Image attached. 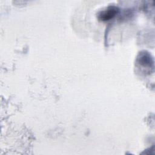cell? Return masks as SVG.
Segmentation results:
<instances>
[{
	"label": "cell",
	"instance_id": "cell-1",
	"mask_svg": "<svg viewBox=\"0 0 155 155\" xmlns=\"http://www.w3.org/2000/svg\"><path fill=\"white\" fill-rule=\"evenodd\" d=\"M117 8L114 6H110L105 10L101 12L99 14V18L102 21L108 20L112 18L117 12Z\"/></svg>",
	"mask_w": 155,
	"mask_h": 155
},
{
	"label": "cell",
	"instance_id": "cell-2",
	"mask_svg": "<svg viewBox=\"0 0 155 155\" xmlns=\"http://www.w3.org/2000/svg\"><path fill=\"white\" fill-rule=\"evenodd\" d=\"M139 59L140 63L145 66H151V64H153V59L151 58V56L148 53H147L145 52H144V53H141L140 54Z\"/></svg>",
	"mask_w": 155,
	"mask_h": 155
}]
</instances>
